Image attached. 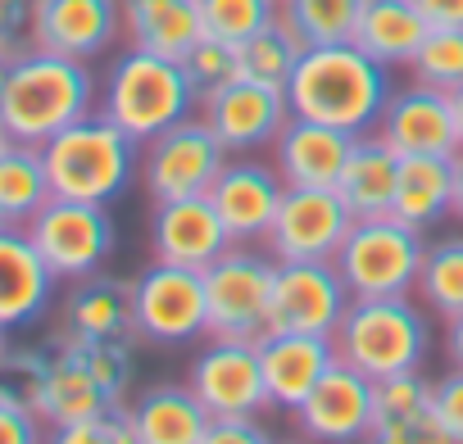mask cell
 Wrapping results in <instances>:
<instances>
[{
    "instance_id": "cell-37",
    "label": "cell",
    "mask_w": 463,
    "mask_h": 444,
    "mask_svg": "<svg viewBox=\"0 0 463 444\" xmlns=\"http://www.w3.org/2000/svg\"><path fill=\"white\" fill-rule=\"evenodd\" d=\"M51 439H60V444H137L128 403H109V408H100V412H91L82 421L55 426Z\"/></svg>"
},
{
    "instance_id": "cell-47",
    "label": "cell",
    "mask_w": 463,
    "mask_h": 444,
    "mask_svg": "<svg viewBox=\"0 0 463 444\" xmlns=\"http://www.w3.org/2000/svg\"><path fill=\"white\" fill-rule=\"evenodd\" d=\"M5 354H10V340H5V327H0V363H5Z\"/></svg>"
},
{
    "instance_id": "cell-36",
    "label": "cell",
    "mask_w": 463,
    "mask_h": 444,
    "mask_svg": "<svg viewBox=\"0 0 463 444\" xmlns=\"http://www.w3.org/2000/svg\"><path fill=\"white\" fill-rule=\"evenodd\" d=\"M182 64H186V73H191V82H195L200 96H209V91H218V87H227V82L241 78L237 46H227V42H218V37H200V42L182 55Z\"/></svg>"
},
{
    "instance_id": "cell-34",
    "label": "cell",
    "mask_w": 463,
    "mask_h": 444,
    "mask_svg": "<svg viewBox=\"0 0 463 444\" xmlns=\"http://www.w3.org/2000/svg\"><path fill=\"white\" fill-rule=\"evenodd\" d=\"M282 14V0H200L204 37H218L227 46H241L255 32H264Z\"/></svg>"
},
{
    "instance_id": "cell-11",
    "label": "cell",
    "mask_w": 463,
    "mask_h": 444,
    "mask_svg": "<svg viewBox=\"0 0 463 444\" xmlns=\"http://www.w3.org/2000/svg\"><path fill=\"white\" fill-rule=\"evenodd\" d=\"M354 227V213L341 199L336 186H287L282 208L264 236L269 254L278 264L291 259H336Z\"/></svg>"
},
{
    "instance_id": "cell-49",
    "label": "cell",
    "mask_w": 463,
    "mask_h": 444,
    "mask_svg": "<svg viewBox=\"0 0 463 444\" xmlns=\"http://www.w3.org/2000/svg\"><path fill=\"white\" fill-rule=\"evenodd\" d=\"M0 227H5V222H0Z\"/></svg>"
},
{
    "instance_id": "cell-1",
    "label": "cell",
    "mask_w": 463,
    "mask_h": 444,
    "mask_svg": "<svg viewBox=\"0 0 463 444\" xmlns=\"http://www.w3.org/2000/svg\"><path fill=\"white\" fill-rule=\"evenodd\" d=\"M391 91H395L391 69L382 60H373L354 42H336V46H305L287 82V105L300 118L359 136L377 127Z\"/></svg>"
},
{
    "instance_id": "cell-10",
    "label": "cell",
    "mask_w": 463,
    "mask_h": 444,
    "mask_svg": "<svg viewBox=\"0 0 463 444\" xmlns=\"http://www.w3.org/2000/svg\"><path fill=\"white\" fill-rule=\"evenodd\" d=\"M227 145L213 136V127L191 114L173 123L168 132L150 136L141 145V186L150 199H186V195H209L213 177L227 163Z\"/></svg>"
},
{
    "instance_id": "cell-43",
    "label": "cell",
    "mask_w": 463,
    "mask_h": 444,
    "mask_svg": "<svg viewBox=\"0 0 463 444\" xmlns=\"http://www.w3.org/2000/svg\"><path fill=\"white\" fill-rule=\"evenodd\" d=\"M449 327H445V354H449V363L454 367H463V313H454V318H445Z\"/></svg>"
},
{
    "instance_id": "cell-26",
    "label": "cell",
    "mask_w": 463,
    "mask_h": 444,
    "mask_svg": "<svg viewBox=\"0 0 463 444\" xmlns=\"http://www.w3.org/2000/svg\"><path fill=\"white\" fill-rule=\"evenodd\" d=\"M123 37L137 51L182 60L204 37L200 0H123Z\"/></svg>"
},
{
    "instance_id": "cell-41",
    "label": "cell",
    "mask_w": 463,
    "mask_h": 444,
    "mask_svg": "<svg viewBox=\"0 0 463 444\" xmlns=\"http://www.w3.org/2000/svg\"><path fill=\"white\" fill-rule=\"evenodd\" d=\"M250 439H269V430L260 426V412H232V417L209 421V444H250Z\"/></svg>"
},
{
    "instance_id": "cell-24",
    "label": "cell",
    "mask_w": 463,
    "mask_h": 444,
    "mask_svg": "<svg viewBox=\"0 0 463 444\" xmlns=\"http://www.w3.org/2000/svg\"><path fill=\"white\" fill-rule=\"evenodd\" d=\"M128 417H132L137 444H209V421H213L200 394L177 381L146 385L128 403Z\"/></svg>"
},
{
    "instance_id": "cell-13",
    "label": "cell",
    "mask_w": 463,
    "mask_h": 444,
    "mask_svg": "<svg viewBox=\"0 0 463 444\" xmlns=\"http://www.w3.org/2000/svg\"><path fill=\"white\" fill-rule=\"evenodd\" d=\"M282 195H287V177L278 172V163H264L250 154H232L209 186V199L237 245H255L269 236L273 217L282 208Z\"/></svg>"
},
{
    "instance_id": "cell-2",
    "label": "cell",
    "mask_w": 463,
    "mask_h": 444,
    "mask_svg": "<svg viewBox=\"0 0 463 444\" xmlns=\"http://www.w3.org/2000/svg\"><path fill=\"white\" fill-rule=\"evenodd\" d=\"M96 109H100V82L87 69V60L37 51V46L10 60L5 100H0V127H5L10 141L46 145L55 132H64L69 123Z\"/></svg>"
},
{
    "instance_id": "cell-22",
    "label": "cell",
    "mask_w": 463,
    "mask_h": 444,
    "mask_svg": "<svg viewBox=\"0 0 463 444\" xmlns=\"http://www.w3.org/2000/svg\"><path fill=\"white\" fill-rule=\"evenodd\" d=\"M55 273L24 227H0V327H33L55 295Z\"/></svg>"
},
{
    "instance_id": "cell-45",
    "label": "cell",
    "mask_w": 463,
    "mask_h": 444,
    "mask_svg": "<svg viewBox=\"0 0 463 444\" xmlns=\"http://www.w3.org/2000/svg\"><path fill=\"white\" fill-rule=\"evenodd\" d=\"M449 96H454V118H458V136H463V87H454Z\"/></svg>"
},
{
    "instance_id": "cell-21",
    "label": "cell",
    "mask_w": 463,
    "mask_h": 444,
    "mask_svg": "<svg viewBox=\"0 0 463 444\" xmlns=\"http://www.w3.org/2000/svg\"><path fill=\"white\" fill-rule=\"evenodd\" d=\"M377 444H449L436 417V381L418 372L373 381V435Z\"/></svg>"
},
{
    "instance_id": "cell-33",
    "label": "cell",
    "mask_w": 463,
    "mask_h": 444,
    "mask_svg": "<svg viewBox=\"0 0 463 444\" xmlns=\"http://www.w3.org/2000/svg\"><path fill=\"white\" fill-rule=\"evenodd\" d=\"M364 0H282V19L296 28L305 46L354 42Z\"/></svg>"
},
{
    "instance_id": "cell-12",
    "label": "cell",
    "mask_w": 463,
    "mask_h": 444,
    "mask_svg": "<svg viewBox=\"0 0 463 444\" xmlns=\"http://www.w3.org/2000/svg\"><path fill=\"white\" fill-rule=\"evenodd\" d=\"M350 286L336 273L332 259H291L273 273V304H269V331H305V336H332L336 322L350 309Z\"/></svg>"
},
{
    "instance_id": "cell-27",
    "label": "cell",
    "mask_w": 463,
    "mask_h": 444,
    "mask_svg": "<svg viewBox=\"0 0 463 444\" xmlns=\"http://www.w3.org/2000/svg\"><path fill=\"white\" fill-rule=\"evenodd\" d=\"M431 23L418 10V0H364L354 46L382 60L386 69H409L418 46L427 42Z\"/></svg>"
},
{
    "instance_id": "cell-25",
    "label": "cell",
    "mask_w": 463,
    "mask_h": 444,
    "mask_svg": "<svg viewBox=\"0 0 463 444\" xmlns=\"http://www.w3.org/2000/svg\"><path fill=\"white\" fill-rule=\"evenodd\" d=\"M391 213L418 232L454 213V154H400Z\"/></svg>"
},
{
    "instance_id": "cell-5",
    "label": "cell",
    "mask_w": 463,
    "mask_h": 444,
    "mask_svg": "<svg viewBox=\"0 0 463 444\" xmlns=\"http://www.w3.org/2000/svg\"><path fill=\"white\" fill-rule=\"evenodd\" d=\"M42 154H46L51 190L69 195V199L114 204L141 172V141H132L100 109L69 123L64 132H55L42 145Z\"/></svg>"
},
{
    "instance_id": "cell-29",
    "label": "cell",
    "mask_w": 463,
    "mask_h": 444,
    "mask_svg": "<svg viewBox=\"0 0 463 444\" xmlns=\"http://www.w3.org/2000/svg\"><path fill=\"white\" fill-rule=\"evenodd\" d=\"M64 331L73 336H132V282L109 273L78 277L64 300Z\"/></svg>"
},
{
    "instance_id": "cell-8",
    "label": "cell",
    "mask_w": 463,
    "mask_h": 444,
    "mask_svg": "<svg viewBox=\"0 0 463 444\" xmlns=\"http://www.w3.org/2000/svg\"><path fill=\"white\" fill-rule=\"evenodd\" d=\"M132 336L146 345H191L209 336L204 268L150 264L132 277Z\"/></svg>"
},
{
    "instance_id": "cell-30",
    "label": "cell",
    "mask_w": 463,
    "mask_h": 444,
    "mask_svg": "<svg viewBox=\"0 0 463 444\" xmlns=\"http://www.w3.org/2000/svg\"><path fill=\"white\" fill-rule=\"evenodd\" d=\"M51 195L55 190H51L42 145H28V141L0 145V222L5 227H28Z\"/></svg>"
},
{
    "instance_id": "cell-17",
    "label": "cell",
    "mask_w": 463,
    "mask_h": 444,
    "mask_svg": "<svg viewBox=\"0 0 463 444\" xmlns=\"http://www.w3.org/2000/svg\"><path fill=\"white\" fill-rule=\"evenodd\" d=\"M377 136L395 154H458L463 150L454 96L440 87H422V82L391 91V100L377 118Z\"/></svg>"
},
{
    "instance_id": "cell-18",
    "label": "cell",
    "mask_w": 463,
    "mask_h": 444,
    "mask_svg": "<svg viewBox=\"0 0 463 444\" xmlns=\"http://www.w3.org/2000/svg\"><path fill=\"white\" fill-rule=\"evenodd\" d=\"M232 232L209 195H186V199H155L150 213V254L159 264H182V268H209L222 250H232Z\"/></svg>"
},
{
    "instance_id": "cell-32",
    "label": "cell",
    "mask_w": 463,
    "mask_h": 444,
    "mask_svg": "<svg viewBox=\"0 0 463 444\" xmlns=\"http://www.w3.org/2000/svg\"><path fill=\"white\" fill-rule=\"evenodd\" d=\"M413 295L440 318L463 313V236H445V241L427 245V259H422Z\"/></svg>"
},
{
    "instance_id": "cell-48",
    "label": "cell",
    "mask_w": 463,
    "mask_h": 444,
    "mask_svg": "<svg viewBox=\"0 0 463 444\" xmlns=\"http://www.w3.org/2000/svg\"><path fill=\"white\" fill-rule=\"evenodd\" d=\"M5 141H10V136H5V127H0V145H5Z\"/></svg>"
},
{
    "instance_id": "cell-44",
    "label": "cell",
    "mask_w": 463,
    "mask_h": 444,
    "mask_svg": "<svg viewBox=\"0 0 463 444\" xmlns=\"http://www.w3.org/2000/svg\"><path fill=\"white\" fill-rule=\"evenodd\" d=\"M454 217L463 222V150L454 154Z\"/></svg>"
},
{
    "instance_id": "cell-20",
    "label": "cell",
    "mask_w": 463,
    "mask_h": 444,
    "mask_svg": "<svg viewBox=\"0 0 463 444\" xmlns=\"http://www.w3.org/2000/svg\"><path fill=\"white\" fill-rule=\"evenodd\" d=\"M260 367L269 385V408L296 412L305 394L323 381V372L336 363L332 336H305V331H264L260 340Z\"/></svg>"
},
{
    "instance_id": "cell-40",
    "label": "cell",
    "mask_w": 463,
    "mask_h": 444,
    "mask_svg": "<svg viewBox=\"0 0 463 444\" xmlns=\"http://www.w3.org/2000/svg\"><path fill=\"white\" fill-rule=\"evenodd\" d=\"M436 417L445 426V439L463 444V367L436 381Z\"/></svg>"
},
{
    "instance_id": "cell-19",
    "label": "cell",
    "mask_w": 463,
    "mask_h": 444,
    "mask_svg": "<svg viewBox=\"0 0 463 444\" xmlns=\"http://www.w3.org/2000/svg\"><path fill=\"white\" fill-rule=\"evenodd\" d=\"M123 37V0H37L33 46L96 60Z\"/></svg>"
},
{
    "instance_id": "cell-4",
    "label": "cell",
    "mask_w": 463,
    "mask_h": 444,
    "mask_svg": "<svg viewBox=\"0 0 463 444\" xmlns=\"http://www.w3.org/2000/svg\"><path fill=\"white\" fill-rule=\"evenodd\" d=\"M336 358L354 372L382 381L400 372H418L431 354V322L413 295H368L350 300L345 318L332 331Z\"/></svg>"
},
{
    "instance_id": "cell-9",
    "label": "cell",
    "mask_w": 463,
    "mask_h": 444,
    "mask_svg": "<svg viewBox=\"0 0 463 444\" xmlns=\"http://www.w3.org/2000/svg\"><path fill=\"white\" fill-rule=\"evenodd\" d=\"M24 232L33 236V245L42 250V259L51 264V273L64 277V282H78V277L100 273L105 259L118 245L109 204L69 199V195H51Z\"/></svg>"
},
{
    "instance_id": "cell-39",
    "label": "cell",
    "mask_w": 463,
    "mask_h": 444,
    "mask_svg": "<svg viewBox=\"0 0 463 444\" xmlns=\"http://www.w3.org/2000/svg\"><path fill=\"white\" fill-rule=\"evenodd\" d=\"M37 0H0V60H14L33 46Z\"/></svg>"
},
{
    "instance_id": "cell-23",
    "label": "cell",
    "mask_w": 463,
    "mask_h": 444,
    "mask_svg": "<svg viewBox=\"0 0 463 444\" xmlns=\"http://www.w3.org/2000/svg\"><path fill=\"white\" fill-rule=\"evenodd\" d=\"M350 145H354V132L291 114L269 150H273V163L287 177V186H336Z\"/></svg>"
},
{
    "instance_id": "cell-7",
    "label": "cell",
    "mask_w": 463,
    "mask_h": 444,
    "mask_svg": "<svg viewBox=\"0 0 463 444\" xmlns=\"http://www.w3.org/2000/svg\"><path fill=\"white\" fill-rule=\"evenodd\" d=\"M278 259L255 245H232L204 268L209 300V336L218 340H260L269 331Z\"/></svg>"
},
{
    "instance_id": "cell-16",
    "label": "cell",
    "mask_w": 463,
    "mask_h": 444,
    "mask_svg": "<svg viewBox=\"0 0 463 444\" xmlns=\"http://www.w3.org/2000/svg\"><path fill=\"white\" fill-rule=\"evenodd\" d=\"M291 417H296L305 439L359 444V439L373 435V376H364V372H354L350 363L336 358Z\"/></svg>"
},
{
    "instance_id": "cell-46",
    "label": "cell",
    "mask_w": 463,
    "mask_h": 444,
    "mask_svg": "<svg viewBox=\"0 0 463 444\" xmlns=\"http://www.w3.org/2000/svg\"><path fill=\"white\" fill-rule=\"evenodd\" d=\"M5 78H10V60H0V100H5Z\"/></svg>"
},
{
    "instance_id": "cell-38",
    "label": "cell",
    "mask_w": 463,
    "mask_h": 444,
    "mask_svg": "<svg viewBox=\"0 0 463 444\" xmlns=\"http://www.w3.org/2000/svg\"><path fill=\"white\" fill-rule=\"evenodd\" d=\"M42 417L14 381H0V444H33L42 439Z\"/></svg>"
},
{
    "instance_id": "cell-35",
    "label": "cell",
    "mask_w": 463,
    "mask_h": 444,
    "mask_svg": "<svg viewBox=\"0 0 463 444\" xmlns=\"http://www.w3.org/2000/svg\"><path fill=\"white\" fill-rule=\"evenodd\" d=\"M409 73L422 87H440V91L463 87V28H431L427 42L418 46Z\"/></svg>"
},
{
    "instance_id": "cell-42",
    "label": "cell",
    "mask_w": 463,
    "mask_h": 444,
    "mask_svg": "<svg viewBox=\"0 0 463 444\" xmlns=\"http://www.w3.org/2000/svg\"><path fill=\"white\" fill-rule=\"evenodd\" d=\"M431 28H463V0H418Z\"/></svg>"
},
{
    "instance_id": "cell-28",
    "label": "cell",
    "mask_w": 463,
    "mask_h": 444,
    "mask_svg": "<svg viewBox=\"0 0 463 444\" xmlns=\"http://www.w3.org/2000/svg\"><path fill=\"white\" fill-rule=\"evenodd\" d=\"M395 172H400V154L377 132H359L345 154V168L336 177V190L354 217H377V213H391Z\"/></svg>"
},
{
    "instance_id": "cell-31",
    "label": "cell",
    "mask_w": 463,
    "mask_h": 444,
    "mask_svg": "<svg viewBox=\"0 0 463 444\" xmlns=\"http://www.w3.org/2000/svg\"><path fill=\"white\" fill-rule=\"evenodd\" d=\"M300 55H305V42L296 37V28H291L282 14H278L264 32H255L250 42H241V46H237L241 78L264 82V87H278V91H287V82H291V73H296Z\"/></svg>"
},
{
    "instance_id": "cell-15",
    "label": "cell",
    "mask_w": 463,
    "mask_h": 444,
    "mask_svg": "<svg viewBox=\"0 0 463 444\" xmlns=\"http://www.w3.org/2000/svg\"><path fill=\"white\" fill-rule=\"evenodd\" d=\"M186 385L200 394V403L213 417L232 412H264L269 408V385L260 367V345L255 340H209L186 372Z\"/></svg>"
},
{
    "instance_id": "cell-6",
    "label": "cell",
    "mask_w": 463,
    "mask_h": 444,
    "mask_svg": "<svg viewBox=\"0 0 463 444\" xmlns=\"http://www.w3.org/2000/svg\"><path fill=\"white\" fill-rule=\"evenodd\" d=\"M422 259H427V232L409 227L395 213H377V217H354L332 264L345 277L350 295L368 300V295H413Z\"/></svg>"
},
{
    "instance_id": "cell-14",
    "label": "cell",
    "mask_w": 463,
    "mask_h": 444,
    "mask_svg": "<svg viewBox=\"0 0 463 444\" xmlns=\"http://www.w3.org/2000/svg\"><path fill=\"white\" fill-rule=\"evenodd\" d=\"M200 118L213 127V136L227 145V154H255L278 141L282 123L291 118L287 91L237 78L209 96H200Z\"/></svg>"
},
{
    "instance_id": "cell-3",
    "label": "cell",
    "mask_w": 463,
    "mask_h": 444,
    "mask_svg": "<svg viewBox=\"0 0 463 444\" xmlns=\"http://www.w3.org/2000/svg\"><path fill=\"white\" fill-rule=\"evenodd\" d=\"M200 109V91L182 60L155 55V51H123L105 82H100V114L114 118L132 141H150L168 132L173 123L191 118Z\"/></svg>"
}]
</instances>
